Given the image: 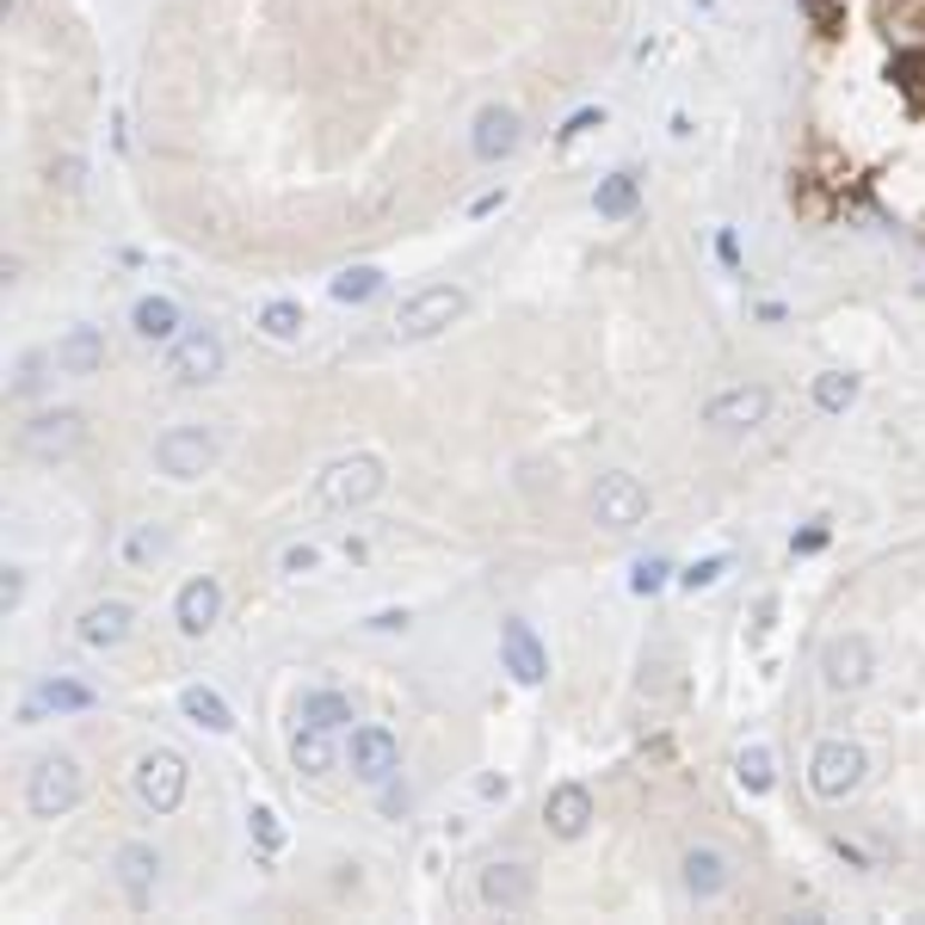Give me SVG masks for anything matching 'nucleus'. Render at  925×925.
I'll return each mask as SVG.
<instances>
[{"instance_id": "nucleus-25", "label": "nucleus", "mask_w": 925, "mask_h": 925, "mask_svg": "<svg viewBox=\"0 0 925 925\" xmlns=\"http://www.w3.org/2000/svg\"><path fill=\"white\" fill-rule=\"evenodd\" d=\"M593 204H598V216L623 223V216H635V204H642V179H635V173H611V179H598Z\"/></svg>"}, {"instance_id": "nucleus-34", "label": "nucleus", "mask_w": 925, "mask_h": 925, "mask_svg": "<svg viewBox=\"0 0 925 925\" xmlns=\"http://www.w3.org/2000/svg\"><path fill=\"white\" fill-rule=\"evenodd\" d=\"M247 827H253V839H260V851H278V846H284V827H278L272 808H253Z\"/></svg>"}, {"instance_id": "nucleus-13", "label": "nucleus", "mask_w": 925, "mask_h": 925, "mask_svg": "<svg viewBox=\"0 0 925 925\" xmlns=\"http://www.w3.org/2000/svg\"><path fill=\"white\" fill-rule=\"evenodd\" d=\"M476 895H481V907H494V913H525L530 895H537V876H530L525 864H488Z\"/></svg>"}, {"instance_id": "nucleus-21", "label": "nucleus", "mask_w": 925, "mask_h": 925, "mask_svg": "<svg viewBox=\"0 0 925 925\" xmlns=\"http://www.w3.org/2000/svg\"><path fill=\"white\" fill-rule=\"evenodd\" d=\"M469 148H476V160H506L518 148V111L513 106H481Z\"/></svg>"}, {"instance_id": "nucleus-1", "label": "nucleus", "mask_w": 925, "mask_h": 925, "mask_svg": "<svg viewBox=\"0 0 925 925\" xmlns=\"http://www.w3.org/2000/svg\"><path fill=\"white\" fill-rule=\"evenodd\" d=\"M383 494V463L377 457H340V463H328L321 469V481H315V500L328 506V513H352V506H364V500H377Z\"/></svg>"}, {"instance_id": "nucleus-27", "label": "nucleus", "mask_w": 925, "mask_h": 925, "mask_svg": "<svg viewBox=\"0 0 925 925\" xmlns=\"http://www.w3.org/2000/svg\"><path fill=\"white\" fill-rule=\"evenodd\" d=\"M160 555H167V530H160V525H136L130 537H124V562H130L136 574H148Z\"/></svg>"}, {"instance_id": "nucleus-10", "label": "nucleus", "mask_w": 925, "mask_h": 925, "mask_svg": "<svg viewBox=\"0 0 925 925\" xmlns=\"http://www.w3.org/2000/svg\"><path fill=\"white\" fill-rule=\"evenodd\" d=\"M870 642L864 635H833L827 648H820V679H827V691H864L870 685Z\"/></svg>"}, {"instance_id": "nucleus-41", "label": "nucleus", "mask_w": 925, "mask_h": 925, "mask_svg": "<svg viewBox=\"0 0 925 925\" xmlns=\"http://www.w3.org/2000/svg\"><path fill=\"white\" fill-rule=\"evenodd\" d=\"M408 623V611H383V617H370V630H401Z\"/></svg>"}, {"instance_id": "nucleus-3", "label": "nucleus", "mask_w": 925, "mask_h": 925, "mask_svg": "<svg viewBox=\"0 0 925 925\" xmlns=\"http://www.w3.org/2000/svg\"><path fill=\"white\" fill-rule=\"evenodd\" d=\"M87 796V778H80V766L75 759H38V771H31V783H26V808L38 820H56V815H68V808Z\"/></svg>"}, {"instance_id": "nucleus-16", "label": "nucleus", "mask_w": 925, "mask_h": 925, "mask_svg": "<svg viewBox=\"0 0 925 925\" xmlns=\"http://www.w3.org/2000/svg\"><path fill=\"white\" fill-rule=\"evenodd\" d=\"M93 703H99V691L80 685V679H43L19 715H26V722H43V715H80V710H93Z\"/></svg>"}, {"instance_id": "nucleus-6", "label": "nucleus", "mask_w": 925, "mask_h": 925, "mask_svg": "<svg viewBox=\"0 0 925 925\" xmlns=\"http://www.w3.org/2000/svg\"><path fill=\"white\" fill-rule=\"evenodd\" d=\"M223 377V340L211 328H192L167 345V383L173 389H198V383H216Z\"/></svg>"}, {"instance_id": "nucleus-40", "label": "nucleus", "mask_w": 925, "mask_h": 925, "mask_svg": "<svg viewBox=\"0 0 925 925\" xmlns=\"http://www.w3.org/2000/svg\"><path fill=\"white\" fill-rule=\"evenodd\" d=\"M820 543H827V530H820V525H815V530H802V537H796V549H802V555H815V549H820Z\"/></svg>"}, {"instance_id": "nucleus-20", "label": "nucleus", "mask_w": 925, "mask_h": 925, "mask_svg": "<svg viewBox=\"0 0 925 925\" xmlns=\"http://www.w3.org/2000/svg\"><path fill=\"white\" fill-rule=\"evenodd\" d=\"M130 623H136V611L124 605V598H106V605H93L87 617H80L75 642L93 648V654H106V648H118L124 635H130Z\"/></svg>"}, {"instance_id": "nucleus-31", "label": "nucleus", "mask_w": 925, "mask_h": 925, "mask_svg": "<svg viewBox=\"0 0 925 925\" xmlns=\"http://www.w3.org/2000/svg\"><path fill=\"white\" fill-rule=\"evenodd\" d=\"M260 328L272 333V340H296V333H303V309L278 296V303H265V309H260Z\"/></svg>"}, {"instance_id": "nucleus-39", "label": "nucleus", "mask_w": 925, "mask_h": 925, "mask_svg": "<svg viewBox=\"0 0 925 925\" xmlns=\"http://www.w3.org/2000/svg\"><path fill=\"white\" fill-rule=\"evenodd\" d=\"M715 253H722V265H740V247H734V235H728V228L715 235Z\"/></svg>"}, {"instance_id": "nucleus-33", "label": "nucleus", "mask_w": 925, "mask_h": 925, "mask_svg": "<svg viewBox=\"0 0 925 925\" xmlns=\"http://www.w3.org/2000/svg\"><path fill=\"white\" fill-rule=\"evenodd\" d=\"M722 574H728V562L722 555H710V562H691V568L679 574V586H685V593H703V586H715Z\"/></svg>"}, {"instance_id": "nucleus-5", "label": "nucleus", "mask_w": 925, "mask_h": 925, "mask_svg": "<svg viewBox=\"0 0 925 925\" xmlns=\"http://www.w3.org/2000/svg\"><path fill=\"white\" fill-rule=\"evenodd\" d=\"M130 783H136V802H143V808H155V815H173V808L185 802V759L167 753V747H148V753L136 759Z\"/></svg>"}, {"instance_id": "nucleus-18", "label": "nucleus", "mask_w": 925, "mask_h": 925, "mask_svg": "<svg viewBox=\"0 0 925 925\" xmlns=\"http://www.w3.org/2000/svg\"><path fill=\"white\" fill-rule=\"evenodd\" d=\"M155 883H160V851L143 846V839H130V846L118 851V888L130 907H148L155 900Z\"/></svg>"}, {"instance_id": "nucleus-26", "label": "nucleus", "mask_w": 925, "mask_h": 925, "mask_svg": "<svg viewBox=\"0 0 925 925\" xmlns=\"http://www.w3.org/2000/svg\"><path fill=\"white\" fill-rule=\"evenodd\" d=\"M179 710L192 715V722H198V728H211V734H228V728H235V715H228V703L216 698L211 685H185V691H179Z\"/></svg>"}, {"instance_id": "nucleus-32", "label": "nucleus", "mask_w": 925, "mask_h": 925, "mask_svg": "<svg viewBox=\"0 0 925 925\" xmlns=\"http://www.w3.org/2000/svg\"><path fill=\"white\" fill-rule=\"evenodd\" d=\"M734 778L747 783V790H771V753L766 747H747V753L734 759Z\"/></svg>"}, {"instance_id": "nucleus-7", "label": "nucleus", "mask_w": 925, "mask_h": 925, "mask_svg": "<svg viewBox=\"0 0 925 925\" xmlns=\"http://www.w3.org/2000/svg\"><path fill=\"white\" fill-rule=\"evenodd\" d=\"M155 463H160V476H173V481H198L216 463V438L204 426H167L155 438Z\"/></svg>"}, {"instance_id": "nucleus-9", "label": "nucleus", "mask_w": 925, "mask_h": 925, "mask_svg": "<svg viewBox=\"0 0 925 925\" xmlns=\"http://www.w3.org/2000/svg\"><path fill=\"white\" fill-rule=\"evenodd\" d=\"M593 518L605 530H630L648 518V488L635 476H623V469H611V476H598L593 488Z\"/></svg>"}, {"instance_id": "nucleus-12", "label": "nucleus", "mask_w": 925, "mask_h": 925, "mask_svg": "<svg viewBox=\"0 0 925 925\" xmlns=\"http://www.w3.org/2000/svg\"><path fill=\"white\" fill-rule=\"evenodd\" d=\"M500 661H506V673H513L518 685H543V679H549V654H543L537 630L518 623V617L500 623Z\"/></svg>"}, {"instance_id": "nucleus-29", "label": "nucleus", "mask_w": 925, "mask_h": 925, "mask_svg": "<svg viewBox=\"0 0 925 925\" xmlns=\"http://www.w3.org/2000/svg\"><path fill=\"white\" fill-rule=\"evenodd\" d=\"M815 401L827 413H846L851 401H858V377H851V370H820L815 377Z\"/></svg>"}, {"instance_id": "nucleus-22", "label": "nucleus", "mask_w": 925, "mask_h": 925, "mask_svg": "<svg viewBox=\"0 0 925 925\" xmlns=\"http://www.w3.org/2000/svg\"><path fill=\"white\" fill-rule=\"evenodd\" d=\"M679 870H685V888L698 900H715L728 883H734V870H728V858L715 846H691L685 858H679Z\"/></svg>"}, {"instance_id": "nucleus-37", "label": "nucleus", "mask_w": 925, "mask_h": 925, "mask_svg": "<svg viewBox=\"0 0 925 925\" xmlns=\"http://www.w3.org/2000/svg\"><path fill=\"white\" fill-rule=\"evenodd\" d=\"M19 598H26V574H19V568H7V581H0V605H7V611H19Z\"/></svg>"}, {"instance_id": "nucleus-17", "label": "nucleus", "mask_w": 925, "mask_h": 925, "mask_svg": "<svg viewBox=\"0 0 925 925\" xmlns=\"http://www.w3.org/2000/svg\"><path fill=\"white\" fill-rule=\"evenodd\" d=\"M543 820H549L555 839H581L586 820H593V790H586V783H555V790L543 796Z\"/></svg>"}, {"instance_id": "nucleus-19", "label": "nucleus", "mask_w": 925, "mask_h": 925, "mask_svg": "<svg viewBox=\"0 0 925 925\" xmlns=\"http://www.w3.org/2000/svg\"><path fill=\"white\" fill-rule=\"evenodd\" d=\"M50 364L62 377H93V370L106 364V333L99 328H68L62 340L50 345Z\"/></svg>"}, {"instance_id": "nucleus-8", "label": "nucleus", "mask_w": 925, "mask_h": 925, "mask_svg": "<svg viewBox=\"0 0 925 925\" xmlns=\"http://www.w3.org/2000/svg\"><path fill=\"white\" fill-rule=\"evenodd\" d=\"M19 445H26L31 457H43V463H56V457H75V450L87 445V420H80L75 408L31 413V420L19 426Z\"/></svg>"}, {"instance_id": "nucleus-24", "label": "nucleus", "mask_w": 925, "mask_h": 925, "mask_svg": "<svg viewBox=\"0 0 925 925\" xmlns=\"http://www.w3.org/2000/svg\"><path fill=\"white\" fill-rule=\"evenodd\" d=\"M291 766L309 771V778L333 771V728H315V722L296 728V734H291Z\"/></svg>"}, {"instance_id": "nucleus-38", "label": "nucleus", "mask_w": 925, "mask_h": 925, "mask_svg": "<svg viewBox=\"0 0 925 925\" xmlns=\"http://www.w3.org/2000/svg\"><path fill=\"white\" fill-rule=\"evenodd\" d=\"M593 124H605V111H574V118H568V130H562V136H581V130H593Z\"/></svg>"}, {"instance_id": "nucleus-14", "label": "nucleus", "mask_w": 925, "mask_h": 925, "mask_svg": "<svg viewBox=\"0 0 925 925\" xmlns=\"http://www.w3.org/2000/svg\"><path fill=\"white\" fill-rule=\"evenodd\" d=\"M216 617H223V586H216L211 574L185 581L179 598H173V623H179V635H211Z\"/></svg>"}, {"instance_id": "nucleus-15", "label": "nucleus", "mask_w": 925, "mask_h": 925, "mask_svg": "<svg viewBox=\"0 0 925 925\" xmlns=\"http://www.w3.org/2000/svg\"><path fill=\"white\" fill-rule=\"evenodd\" d=\"M352 771L364 783H389L401 771V740L389 728H358L352 734Z\"/></svg>"}, {"instance_id": "nucleus-23", "label": "nucleus", "mask_w": 925, "mask_h": 925, "mask_svg": "<svg viewBox=\"0 0 925 925\" xmlns=\"http://www.w3.org/2000/svg\"><path fill=\"white\" fill-rule=\"evenodd\" d=\"M130 328H136V340H148V345H173L179 340V303H173V296H143V303L130 309Z\"/></svg>"}, {"instance_id": "nucleus-2", "label": "nucleus", "mask_w": 925, "mask_h": 925, "mask_svg": "<svg viewBox=\"0 0 925 925\" xmlns=\"http://www.w3.org/2000/svg\"><path fill=\"white\" fill-rule=\"evenodd\" d=\"M864 783V747L858 740H820L815 759H808V790L820 802H846Z\"/></svg>"}, {"instance_id": "nucleus-11", "label": "nucleus", "mask_w": 925, "mask_h": 925, "mask_svg": "<svg viewBox=\"0 0 925 925\" xmlns=\"http://www.w3.org/2000/svg\"><path fill=\"white\" fill-rule=\"evenodd\" d=\"M766 413H771V396L747 383L703 401V426H715V432H753V426H766Z\"/></svg>"}, {"instance_id": "nucleus-30", "label": "nucleus", "mask_w": 925, "mask_h": 925, "mask_svg": "<svg viewBox=\"0 0 925 925\" xmlns=\"http://www.w3.org/2000/svg\"><path fill=\"white\" fill-rule=\"evenodd\" d=\"M377 291H383V272H377V265H345V272L333 278V296H340V303H370Z\"/></svg>"}, {"instance_id": "nucleus-28", "label": "nucleus", "mask_w": 925, "mask_h": 925, "mask_svg": "<svg viewBox=\"0 0 925 925\" xmlns=\"http://www.w3.org/2000/svg\"><path fill=\"white\" fill-rule=\"evenodd\" d=\"M296 722L340 728V722H352V703H345L340 691H309V698H303V710H296Z\"/></svg>"}, {"instance_id": "nucleus-4", "label": "nucleus", "mask_w": 925, "mask_h": 925, "mask_svg": "<svg viewBox=\"0 0 925 925\" xmlns=\"http://www.w3.org/2000/svg\"><path fill=\"white\" fill-rule=\"evenodd\" d=\"M457 315H463L457 284H426V291H413L408 303L396 309V340H432V333H445Z\"/></svg>"}, {"instance_id": "nucleus-36", "label": "nucleus", "mask_w": 925, "mask_h": 925, "mask_svg": "<svg viewBox=\"0 0 925 925\" xmlns=\"http://www.w3.org/2000/svg\"><path fill=\"white\" fill-rule=\"evenodd\" d=\"M315 568V549H309V543H291V549H284V574H309Z\"/></svg>"}, {"instance_id": "nucleus-35", "label": "nucleus", "mask_w": 925, "mask_h": 925, "mask_svg": "<svg viewBox=\"0 0 925 925\" xmlns=\"http://www.w3.org/2000/svg\"><path fill=\"white\" fill-rule=\"evenodd\" d=\"M630 586H635V593H661V586H666V562H661V555H642Z\"/></svg>"}]
</instances>
